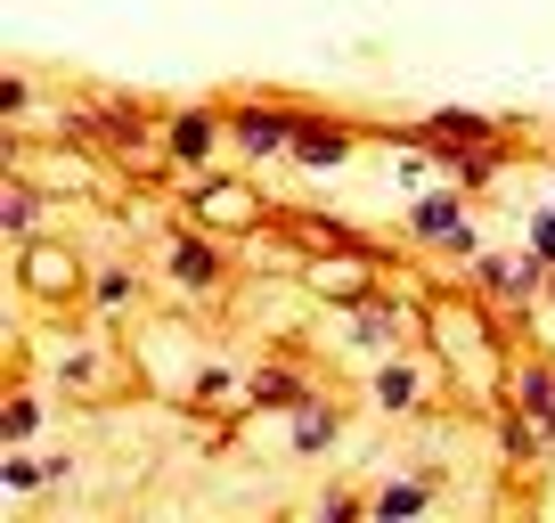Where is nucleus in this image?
I'll return each mask as SVG.
<instances>
[{"label":"nucleus","instance_id":"nucleus-3","mask_svg":"<svg viewBox=\"0 0 555 523\" xmlns=\"http://www.w3.org/2000/svg\"><path fill=\"white\" fill-rule=\"evenodd\" d=\"M384 140H425L434 156H466V148H482V140H499V115H482V106H441V115H425V123H409V131H384Z\"/></svg>","mask_w":555,"mask_h":523},{"label":"nucleus","instance_id":"nucleus-2","mask_svg":"<svg viewBox=\"0 0 555 523\" xmlns=\"http://www.w3.org/2000/svg\"><path fill=\"white\" fill-rule=\"evenodd\" d=\"M295 123H302V106H286V99H245V106H229V148H237L245 164H270V156H286V148H295Z\"/></svg>","mask_w":555,"mask_h":523},{"label":"nucleus","instance_id":"nucleus-11","mask_svg":"<svg viewBox=\"0 0 555 523\" xmlns=\"http://www.w3.org/2000/svg\"><path fill=\"white\" fill-rule=\"evenodd\" d=\"M400 303H384V295H367L360 311H351V344H367V352H400Z\"/></svg>","mask_w":555,"mask_h":523},{"label":"nucleus","instance_id":"nucleus-9","mask_svg":"<svg viewBox=\"0 0 555 523\" xmlns=\"http://www.w3.org/2000/svg\"><path fill=\"white\" fill-rule=\"evenodd\" d=\"M172 279L189 286V295H212V286L229 279V245L221 238H196V229H189V238H172Z\"/></svg>","mask_w":555,"mask_h":523},{"label":"nucleus","instance_id":"nucleus-18","mask_svg":"<svg viewBox=\"0 0 555 523\" xmlns=\"http://www.w3.org/2000/svg\"><path fill=\"white\" fill-rule=\"evenodd\" d=\"M0 483H9V499H34L41 483H57V467H50V458H25V442H17L9 467H0Z\"/></svg>","mask_w":555,"mask_h":523},{"label":"nucleus","instance_id":"nucleus-14","mask_svg":"<svg viewBox=\"0 0 555 523\" xmlns=\"http://www.w3.org/2000/svg\"><path fill=\"white\" fill-rule=\"evenodd\" d=\"M425 507H434V483H409V474H400V483H384L376 499H367V515H384V523H409V515H425Z\"/></svg>","mask_w":555,"mask_h":523},{"label":"nucleus","instance_id":"nucleus-10","mask_svg":"<svg viewBox=\"0 0 555 523\" xmlns=\"http://www.w3.org/2000/svg\"><path fill=\"white\" fill-rule=\"evenodd\" d=\"M286 442H295V458H319V450H335L344 442V409L327 401V393H311V401L286 418Z\"/></svg>","mask_w":555,"mask_h":523},{"label":"nucleus","instance_id":"nucleus-5","mask_svg":"<svg viewBox=\"0 0 555 523\" xmlns=\"http://www.w3.org/2000/svg\"><path fill=\"white\" fill-rule=\"evenodd\" d=\"M286 156H295L302 173H344V164L360 156V131H351V123H335V115H311V106H302L295 148H286Z\"/></svg>","mask_w":555,"mask_h":523},{"label":"nucleus","instance_id":"nucleus-16","mask_svg":"<svg viewBox=\"0 0 555 523\" xmlns=\"http://www.w3.org/2000/svg\"><path fill=\"white\" fill-rule=\"evenodd\" d=\"M0 229H9V245L41 229V189H34V180H9V196H0Z\"/></svg>","mask_w":555,"mask_h":523},{"label":"nucleus","instance_id":"nucleus-8","mask_svg":"<svg viewBox=\"0 0 555 523\" xmlns=\"http://www.w3.org/2000/svg\"><path fill=\"white\" fill-rule=\"evenodd\" d=\"M506 401H515L522 418L539 425V442L555 450V368H547V360H522L515 377H506Z\"/></svg>","mask_w":555,"mask_h":523},{"label":"nucleus","instance_id":"nucleus-7","mask_svg":"<svg viewBox=\"0 0 555 523\" xmlns=\"http://www.w3.org/2000/svg\"><path fill=\"white\" fill-rule=\"evenodd\" d=\"M425 393H434V368L409 360V352H392V360L376 368V409H384V418H416Z\"/></svg>","mask_w":555,"mask_h":523},{"label":"nucleus","instance_id":"nucleus-23","mask_svg":"<svg viewBox=\"0 0 555 523\" xmlns=\"http://www.w3.org/2000/svg\"><path fill=\"white\" fill-rule=\"evenodd\" d=\"M360 515V499H351V490H327V499H319V523H351Z\"/></svg>","mask_w":555,"mask_h":523},{"label":"nucleus","instance_id":"nucleus-24","mask_svg":"<svg viewBox=\"0 0 555 523\" xmlns=\"http://www.w3.org/2000/svg\"><path fill=\"white\" fill-rule=\"evenodd\" d=\"M547 303H555V270H547Z\"/></svg>","mask_w":555,"mask_h":523},{"label":"nucleus","instance_id":"nucleus-1","mask_svg":"<svg viewBox=\"0 0 555 523\" xmlns=\"http://www.w3.org/2000/svg\"><path fill=\"white\" fill-rule=\"evenodd\" d=\"M409 245H441V254H482V229H474V189L441 180V189L409 196Z\"/></svg>","mask_w":555,"mask_h":523},{"label":"nucleus","instance_id":"nucleus-22","mask_svg":"<svg viewBox=\"0 0 555 523\" xmlns=\"http://www.w3.org/2000/svg\"><path fill=\"white\" fill-rule=\"evenodd\" d=\"M25 106H34V82H25V74H9V82H0V115L17 123V115H25Z\"/></svg>","mask_w":555,"mask_h":523},{"label":"nucleus","instance_id":"nucleus-20","mask_svg":"<svg viewBox=\"0 0 555 523\" xmlns=\"http://www.w3.org/2000/svg\"><path fill=\"white\" fill-rule=\"evenodd\" d=\"M237 393H245V377H229L221 360H212V368H196V401H237Z\"/></svg>","mask_w":555,"mask_h":523},{"label":"nucleus","instance_id":"nucleus-4","mask_svg":"<svg viewBox=\"0 0 555 523\" xmlns=\"http://www.w3.org/2000/svg\"><path fill=\"white\" fill-rule=\"evenodd\" d=\"M221 148H229V106H180V115L164 123V156L189 164V173H205Z\"/></svg>","mask_w":555,"mask_h":523},{"label":"nucleus","instance_id":"nucleus-19","mask_svg":"<svg viewBox=\"0 0 555 523\" xmlns=\"http://www.w3.org/2000/svg\"><path fill=\"white\" fill-rule=\"evenodd\" d=\"M41 434V393H9V409H0V442L17 450V442Z\"/></svg>","mask_w":555,"mask_h":523},{"label":"nucleus","instance_id":"nucleus-17","mask_svg":"<svg viewBox=\"0 0 555 523\" xmlns=\"http://www.w3.org/2000/svg\"><path fill=\"white\" fill-rule=\"evenodd\" d=\"M131 295H139L131 262H99V270H90V303H99V311H115V303H131Z\"/></svg>","mask_w":555,"mask_h":523},{"label":"nucleus","instance_id":"nucleus-21","mask_svg":"<svg viewBox=\"0 0 555 523\" xmlns=\"http://www.w3.org/2000/svg\"><path fill=\"white\" fill-rule=\"evenodd\" d=\"M531 254H539V262H555V205H539V213H531Z\"/></svg>","mask_w":555,"mask_h":523},{"label":"nucleus","instance_id":"nucleus-6","mask_svg":"<svg viewBox=\"0 0 555 523\" xmlns=\"http://www.w3.org/2000/svg\"><path fill=\"white\" fill-rule=\"evenodd\" d=\"M311 393H319V384L302 377L295 360H270V368H254V377H245V393H237V401L254 409V418H295V409L311 401Z\"/></svg>","mask_w":555,"mask_h":523},{"label":"nucleus","instance_id":"nucleus-12","mask_svg":"<svg viewBox=\"0 0 555 523\" xmlns=\"http://www.w3.org/2000/svg\"><path fill=\"white\" fill-rule=\"evenodd\" d=\"M25 286H34V295H66V286H82V262L57 254V245H34V254H25Z\"/></svg>","mask_w":555,"mask_h":523},{"label":"nucleus","instance_id":"nucleus-15","mask_svg":"<svg viewBox=\"0 0 555 523\" xmlns=\"http://www.w3.org/2000/svg\"><path fill=\"white\" fill-rule=\"evenodd\" d=\"M441 164H450L457 189H490V180H499V164H506V140H482V148H466V156H441Z\"/></svg>","mask_w":555,"mask_h":523},{"label":"nucleus","instance_id":"nucleus-13","mask_svg":"<svg viewBox=\"0 0 555 523\" xmlns=\"http://www.w3.org/2000/svg\"><path fill=\"white\" fill-rule=\"evenodd\" d=\"M499 450H506V467H539V458H547V442H539V425L522 418L515 401L499 409Z\"/></svg>","mask_w":555,"mask_h":523}]
</instances>
